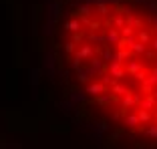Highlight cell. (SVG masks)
<instances>
[{
    "mask_svg": "<svg viewBox=\"0 0 157 149\" xmlns=\"http://www.w3.org/2000/svg\"><path fill=\"white\" fill-rule=\"evenodd\" d=\"M34 42L65 123L103 145L157 147V0H44Z\"/></svg>",
    "mask_w": 157,
    "mask_h": 149,
    "instance_id": "6da1fadb",
    "label": "cell"
}]
</instances>
